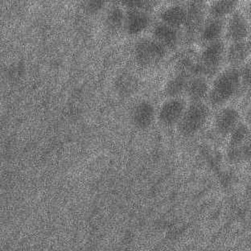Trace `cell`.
I'll use <instances>...</instances> for the list:
<instances>
[{
  "label": "cell",
  "instance_id": "cell-1",
  "mask_svg": "<svg viewBox=\"0 0 251 251\" xmlns=\"http://www.w3.org/2000/svg\"><path fill=\"white\" fill-rule=\"evenodd\" d=\"M240 90V71L235 68L225 70L213 81L208 94L209 103L214 107L225 105Z\"/></svg>",
  "mask_w": 251,
  "mask_h": 251
},
{
  "label": "cell",
  "instance_id": "cell-2",
  "mask_svg": "<svg viewBox=\"0 0 251 251\" xmlns=\"http://www.w3.org/2000/svg\"><path fill=\"white\" fill-rule=\"evenodd\" d=\"M209 109L202 101L193 102L184 110L178 123V130L183 136L195 135L206 124L209 119Z\"/></svg>",
  "mask_w": 251,
  "mask_h": 251
},
{
  "label": "cell",
  "instance_id": "cell-3",
  "mask_svg": "<svg viewBox=\"0 0 251 251\" xmlns=\"http://www.w3.org/2000/svg\"><path fill=\"white\" fill-rule=\"evenodd\" d=\"M226 56V48L223 41H217L207 45L198 59L197 76L205 78L212 77L222 67Z\"/></svg>",
  "mask_w": 251,
  "mask_h": 251
},
{
  "label": "cell",
  "instance_id": "cell-4",
  "mask_svg": "<svg viewBox=\"0 0 251 251\" xmlns=\"http://www.w3.org/2000/svg\"><path fill=\"white\" fill-rule=\"evenodd\" d=\"M135 57L143 66H151L161 61L165 56V48L155 40L142 39L135 47Z\"/></svg>",
  "mask_w": 251,
  "mask_h": 251
},
{
  "label": "cell",
  "instance_id": "cell-5",
  "mask_svg": "<svg viewBox=\"0 0 251 251\" xmlns=\"http://www.w3.org/2000/svg\"><path fill=\"white\" fill-rule=\"evenodd\" d=\"M225 31L226 38L231 43L246 41L249 35V25L242 13L234 11L231 14Z\"/></svg>",
  "mask_w": 251,
  "mask_h": 251
},
{
  "label": "cell",
  "instance_id": "cell-6",
  "mask_svg": "<svg viewBox=\"0 0 251 251\" xmlns=\"http://www.w3.org/2000/svg\"><path fill=\"white\" fill-rule=\"evenodd\" d=\"M185 109L186 105L181 99H173L168 100L160 108L159 121L165 126L176 125L181 119Z\"/></svg>",
  "mask_w": 251,
  "mask_h": 251
},
{
  "label": "cell",
  "instance_id": "cell-7",
  "mask_svg": "<svg viewBox=\"0 0 251 251\" xmlns=\"http://www.w3.org/2000/svg\"><path fill=\"white\" fill-rule=\"evenodd\" d=\"M185 27L189 35L201 31L204 25L206 13V3L204 1H193L188 4Z\"/></svg>",
  "mask_w": 251,
  "mask_h": 251
},
{
  "label": "cell",
  "instance_id": "cell-8",
  "mask_svg": "<svg viewBox=\"0 0 251 251\" xmlns=\"http://www.w3.org/2000/svg\"><path fill=\"white\" fill-rule=\"evenodd\" d=\"M239 113L234 108H224L216 118V130L222 136L231 135L239 124Z\"/></svg>",
  "mask_w": 251,
  "mask_h": 251
},
{
  "label": "cell",
  "instance_id": "cell-9",
  "mask_svg": "<svg viewBox=\"0 0 251 251\" xmlns=\"http://www.w3.org/2000/svg\"><path fill=\"white\" fill-rule=\"evenodd\" d=\"M150 21V16L147 11L131 9L124 19V27L128 34L136 35L146 29Z\"/></svg>",
  "mask_w": 251,
  "mask_h": 251
},
{
  "label": "cell",
  "instance_id": "cell-10",
  "mask_svg": "<svg viewBox=\"0 0 251 251\" xmlns=\"http://www.w3.org/2000/svg\"><path fill=\"white\" fill-rule=\"evenodd\" d=\"M155 119V108L150 102L142 101L137 104L132 112L133 124L140 130L149 127Z\"/></svg>",
  "mask_w": 251,
  "mask_h": 251
},
{
  "label": "cell",
  "instance_id": "cell-11",
  "mask_svg": "<svg viewBox=\"0 0 251 251\" xmlns=\"http://www.w3.org/2000/svg\"><path fill=\"white\" fill-rule=\"evenodd\" d=\"M251 45L249 41H243L231 43L226 52V60L233 67L242 65L249 56Z\"/></svg>",
  "mask_w": 251,
  "mask_h": 251
},
{
  "label": "cell",
  "instance_id": "cell-12",
  "mask_svg": "<svg viewBox=\"0 0 251 251\" xmlns=\"http://www.w3.org/2000/svg\"><path fill=\"white\" fill-rule=\"evenodd\" d=\"M154 40L164 48H174L179 42V34L175 27H171L164 23L155 25L153 28Z\"/></svg>",
  "mask_w": 251,
  "mask_h": 251
},
{
  "label": "cell",
  "instance_id": "cell-13",
  "mask_svg": "<svg viewBox=\"0 0 251 251\" xmlns=\"http://www.w3.org/2000/svg\"><path fill=\"white\" fill-rule=\"evenodd\" d=\"M226 23L225 19H210L209 21L204 23L201 31V41L207 44L219 41L226 29Z\"/></svg>",
  "mask_w": 251,
  "mask_h": 251
},
{
  "label": "cell",
  "instance_id": "cell-14",
  "mask_svg": "<svg viewBox=\"0 0 251 251\" xmlns=\"http://www.w3.org/2000/svg\"><path fill=\"white\" fill-rule=\"evenodd\" d=\"M209 91V84L204 76H193L188 81L186 92L188 98L193 102L201 101L205 97L208 96Z\"/></svg>",
  "mask_w": 251,
  "mask_h": 251
},
{
  "label": "cell",
  "instance_id": "cell-15",
  "mask_svg": "<svg viewBox=\"0 0 251 251\" xmlns=\"http://www.w3.org/2000/svg\"><path fill=\"white\" fill-rule=\"evenodd\" d=\"M162 21L171 27H177L185 26L187 21V11L181 6L168 7L161 14Z\"/></svg>",
  "mask_w": 251,
  "mask_h": 251
},
{
  "label": "cell",
  "instance_id": "cell-16",
  "mask_svg": "<svg viewBox=\"0 0 251 251\" xmlns=\"http://www.w3.org/2000/svg\"><path fill=\"white\" fill-rule=\"evenodd\" d=\"M190 75L185 73L180 72L168 81L165 86V93L169 97L179 96L182 93L186 92L188 81L190 80Z\"/></svg>",
  "mask_w": 251,
  "mask_h": 251
},
{
  "label": "cell",
  "instance_id": "cell-17",
  "mask_svg": "<svg viewBox=\"0 0 251 251\" xmlns=\"http://www.w3.org/2000/svg\"><path fill=\"white\" fill-rule=\"evenodd\" d=\"M238 3L235 0H220L213 2L209 11L211 19H224L234 12Z\"/></svg>",
  "mask_w": 251,
  "mask_h": 251
},
{
  "label": "cell",
  "instance_id": "cell-18",
  "mask_svg": "<svg viewBox=\"0 0 251 251\" xmlns=\"http://www.w3.org/2000/svg\"><path fill=\"white\" fill-rule=\"evenodd\" d=\"M251 157V148L248 144H241L238 146L229 147L227 153V158L232 164H238L250 159Z\"/></svg>",
  "mask_w": 251,
  "mask_h": 251
},
{
  "label": "cell",
  "instance_id": "cell-19",
  "mask_svg": "<svg viewBox=\"0 0 251 251\" xmlns=\"http://www.w3.org/2000/svg\"><path fill=\"white\" fill-rule=\"evenodd\" d=\"M124 13L123 10L115 7L108 12L106 16V25L109 29L116 31L124 25Z\"/></svg>",
  "mask_w": 251,
  "mask_h": 251
},
{
  "label": "cell",
  "instance_id": "cell-20",
  "mask_svg": "<svg viewBox=\"0 0 251 251\" xmlns=\"http://www.w3.org/2000/svg\"><path fill=\"white\" fill-rule=\"evenodd\" d=\"M248 135V129L243 124H238L231 133L230 147L238 146L243 144Z\"/></svg>",
  "mask_w": 251,
  "mask_h": 251
},
{
  "label": "cell",
  "instance_id": "cell-21",
  "mask_svg": "<svg viewBox=\"0 0 251 251\" xmlns=\"http://www.w3.org/2000/svg\"><path fill=\"white\" fill-rule=\"evenodd\" d=\"M123 3L126 7L130 8V10H140L144 11L152 9L155 5V2L153 1H125Z\"/></svg>",
  "mask_w": 251,
  "mask_h": 251
},
{
  "label": "cell",
  "instance_id": "cell-22",
  "mask_svg": "<svg viewBox=\"0 0 251 251\" xmlns=\"http://www.w3.org/2000/svg\"><path fill=\"white\" fill-rule=\"evenodd\" d=\"M241 90H248L251 85V65L247 64L240 71Z\"/></svg>",
  "mask_w": 251,
  "mask_h": 251
},
{
  "label": "cell",
  "instance_id": "cell-23",
  "mask_svg": "<svg viewBox=\"0 0 251 251\" xmlns=\"http://www.w3.org/2000/svg\"><path fill=\"white\" fill-rule=\"evenodd\" d=\"M104 6V2L102 1H89L86 4V9L90 12H96L102 8Z\"/></svg>",
  "mask_w": 251,
  "mask_h": 251
}]
</instances>
